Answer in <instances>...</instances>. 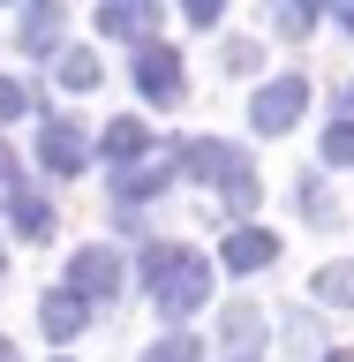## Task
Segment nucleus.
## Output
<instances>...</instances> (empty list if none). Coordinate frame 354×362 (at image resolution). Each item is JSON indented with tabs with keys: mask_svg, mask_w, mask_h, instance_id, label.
<instances>
[{
	"mask_svg": "<svg viewBox=\"0 0 354 362\" xmlns=\"http://www.w3.org/2000/svg\"><path fill=\"white\" fill-rule=\"evenodd\" d=\"M38 166L45 174H83L90 166V136L76 129V121H45L38 129Z\"/></svg>",
	"mask_w": 354,
	"mask_h": 362,
	"instance_id": "obj_6",
	"label": "nucleus"
},
{
	"mask_svg": "<svg viewBox=\"0 0 354 362\" xmlns=\"http://www.w3.org/2000/svg\"><path fill=\"white\" fill-rule=\"evenodd\" d=\"M271 30H279V38H309L317 8H309V0H279V8H271Z\"/></svg>",
	"mask_w": 354,
	"mask_h": 362,
	"instance_id": "obj_18",
	"label": "nucleus"
},
{
	"mask_svg": "<svg viewBox=\"0 0 354 362\" xmlns=\"http://www.w3.org/2000/svg\"><path fill=\"white\" fill-rule=\"evenodd\" d=\"M61 30H68L61 0H38V8H23V23H16V38H23V53H30V61H45V53L61 45Z\"/></svg>",
	"mask_w": 354,
	"mask_h": 362,
	"instance_id": "obj_9",
	"label": "nucleus"
},
{
	"mask_svg": "<svg viewBox=\"0 0 354 362\" xmlns=\"http://www.w3.org/2000/svg\"><path fill=\"white\" fill-rule=\"evenodd\" d=\"M83 325H90V310H83L68 287H53V294L38 302V332H45V339H76Z\"/></svg>",
	"mask_w": 354,
	"mask_h": 362,
	"instance_id": "obj_10",
	"label": "nucleus"
},
{
	"mask_svg": "<svg viewBox=\"0 0 354 362\" xmlns=\"http://www.w3.org/2000/svg\"><path fill=\"white\" fill-rule=\"evenodd\" d=\"M98 76H106V68L90 61L83 45H76V53H61V83H68V90H98Z\"/></svg>",
	"mask_w": 354,
	"mask_h": 362,
	"instance_id": "obj_19",
	"label": "nucleus"
},
{
	"mask_svg": "<svg viewBox=\"0 0 354 362\" xmlns=\"http://www.w3.org/2000/svg\"><path fill=\"white\" fill-rule=\"evenodd\" d=\"M339 23H347V30H354V0H347V8H339Z\"/></svg>",
	"mask_w": 354,
	"mask_h": 362,
	"instance_id": "obj_26",
	"label": "nucleus"
},
{
	"mask_svg": "<svg viewBox=\"0 0 354 362\" xmlns=\"http://www.w3.org/2000/svg\"><path fill=\"white\" fill-rule=\"evenodd\" d=\"M8 189H16V151L0 144V197H8Z\"/></svg>",
	"mask_w": 354,
	"mask_h": 362,
	"instance_id": "obj_25",
	"label": "nucleus"
},
{
	"mask_svg": "<svg viewBox=\"0 0 354 362\" xmlns=\"http://www.w3.org/2000/svg\"><path fill=\"white\" fill-rule=\"evenodd\" d=\"M98 38H136V45H151V38H158V0H106V8H98Z\"/></svg>",
	"mask_w": 354,
	"mask_h": 362,
	"instance_id": "obj_7",
	"label": "nucleus"
},
{
	"mask_svg": "<svg viewBox=\"0 0 354 362\" xmlns=\"http://www.w3.org/2000/svg\"><path fill=\"white\" fill-rule=\"evenodd\" d=\"M271 257H279V234H264V226H234L219 242V264L226 272H264Z\"/></svg>",
	"mask_w": 354,
	"mask_h": 362,
	"instance_id": "obj_8",
	"label": "nucleus"
},
{
	"mask_svg": "<svg viewBox=\"0 0 354 362\" xmlns=\"http://www.w3.org/2000/svg\"><path fill=\"white\" fill-rule=\"evenodd\" d=\"M234 362H264V355H234Z\"/></svg>",
	"mask_w": 354,
	"mask_h": 362,
	"instance_id": "obj_29",
	"label": "nucleus"
},
{
	"mask_svg": "<svg viewBox=\"0 0 354 362\" xmlns=\"http://www.w3.org/2000/svg\"><path fill=\"white\" fill-rule=\"evenodd\" d=\"M324 166H354V106H332L324 121Z\"/></svg>",
	"mask_w": 354,
	"mask_h": 362,
	"instance_id": "obj_17",
	"label": "nucleus"
},
{
	"mask_svg": "<svg viewBox=\"0 0 354 362\" xmlns=\"http://www.w3.org/2000/svg\"><path fill=\"white\" fill-rule=\"evenodd\" d=\"M166 181H174V158H151V166H121L113 189H121V204H136V197H158Z\"/></svg>",
	"mask_w": 354,
	"mask_h": 362,
	"instance_id": "obj_13",
	"label": "nucleus"
},
{
	"mask_svg": "<svg viewBox=\"0 0 354 362\" xmlns=\"http://www.w3.org/2000/svg\"><path fill=\"white\" fill-rule=\"evenodd\" d=\"M181 166H189L203 189H219V211H226V219H249V211L264 204V181H256L249 151H234V144H219V136H196V144L181 151Z\"/></svg>",
	"mask_w": 354,
	"mask_h": 362,
	"instance_id": "obj_2",
	"label": "nucleus"
},
{
	"mask_svg": "<svg viewBox=\"0 0 354 362\" xmlns=\"http://www.w3.org/2000/svg\"><path fill=\"white\" fill-rule=\"evenodd\" d=\"M302 106H309V76H271V83L256 90L249 121H256V136H287L294 121H302Z\"/></svg>",
	"mask_w": 354,
	"mask_h": 362,
	"instance_id": "obj_3",
	"label": "nucleus"
},
{
	"mask_svg": "<svg viewBox=\"0 0 354 362\" xmlns=\"http://www.w3.org/2000/svg\"><path fill=\"white\" fill-rule=\"evenodd\" d=\"M68 294H76V302H113V294H121V257H113L106 242H90V249H76V257H68Z\"/></svg>",
	"mask_w": 354,
	"mask_h": 362,
	"instance_id": "obj_4",
	"label": "nucleus"
},
{
	"mask_svg": "<svg viewBox=\"0 0 354 362\" xmlns=\"http://www.w3.org/2000/svg\"><path fill=\"white\" fill-rule=\"evenodd\" d=\"M136 90L151 98V106H181V53L174 45H136Z\"/></svg>",
	"mask_w": 354,
	"mask_h": 362,
	"instance_id": "obj_5",
	"label": "nucleus"
},
{
	"mask_svg": "<svg viewBox=\"0 0 354 362\" xmlns=\"http://www.w3.org/2000/svg\"><path fill=\"white\" fill-rule=\"evenodd\" d=\"M143 362H203V347H196L189 332H166L158 347H143Z\"/></svg>",
	"mask_w": 354,
	"mask_h": 362,
	"instance_id": "obj_20",
	"label": "nucleus"
},
{
	"mask_svg": "<svg viewBox=\"0 0 354 362\" xmlns=\"http://www.w3.org/2000/svg\"><path fill=\"white\" fill-rule=\"evenodd\" d=\"M294 197H302V219H309V226H332V219H339V197H332L317 174H294Z\"/></svg>",
	"mask_w": 354,
	"mask_h": 362,
	"instance_id": "obj_15",
	"label": "nucleus"
},
{
	"mask_svg": "<svg viewBox=\"0 0 354 362\" xmlns=\"http://www.w3.org/2000/svg\"><path fill=\"white\" fill-rule=\"evenodd\" d=\"M143 144H151V129H143V121H113V129L98 136V151H106L113 166H136V158H143Z\"/></svg>",
	"mask_w": 354,
	"mask_h": 362,
	"instance_id": "obj_14",
	"label": "nucleus"
},
{
	"mask_svg": "<svg viewBox=\"0 0 354 362\" xmlns=\"http://www.w3.org/2000/svg\"><path fill=\"white\" fill-rule=\"evenodd\" d=\"M23 113H30V83L0 76V121H23Z\"/></svg>",
	"mask_w": 354,
	"mask_h": 362,
	"instance_id": "obj_21",
	"label": "nucleus"
},
{
	"mask_svg": "<svg viewBox=\"0 0 354 362\" xmlns=\"http://www.w3.org/2000/svg\"><path fill=\"white\" fill-rule=\"evenodd\" d=\"M219 332H226V347H234V355H249V347H256V332H264V310H256V302H226Z\"/></svg>",
	"mask_w": 354,
	"mask_h": 362,
	"instance_id": "obj_12",
	"label": "nucleus"
},
{
	"mask_svg": "<svg viewBox=\"0 0 354 362\" xmlns=\"http://www.w3.org/2000/svg\"><path fill=\"white\" fill-rule=\"evenodd\" d=\"M0 362H16V347H8V339H0Z\"/></svg>",
	"mask_w": 354,
	"mask_h": 362,
	"instance_id": "obj_28",
	"label": "nucleus"
},
{
	"mask_svg": "<svg viewBox=\"0 0 354 362\" xmlns=\"http://www.w3.org/2000/svg\"><path fill=\"white\" fill-rule=\"evenodd\" d=\"M143 287H151L158 317H196L211 302V257L189 242H143Z\"/></svg>",
	"mask_w": 354,
	"mask_h": 362,
	"instance_id": "obj_1",
	"label": "nucleus"
},
{
	"mask_svg": "<svg viewBox=\"0 0 354 362\" xmlns=\"http://www.w3.org/2000/svg\"><path fill=\"white\" fill-rule=\"evenodd\" d=\"M219 16H226L219 0H189V23H196V30H211V23H219Z\"/></svg>",
	"mask_w": 354,
	"mask_h": 362,
	"instance_id": "obj_24",
	"label": "nucleus"
},
{
	"mask_svg": "<svg viewBox=\"0 0 354 362\" xmlns=\"http://www.w3.org/2000/svg\"><path fill=\"white\" fill-rule=\"evenodd\" d=\"M219 61L234 68V76H249V68H256V45H249V38H226V53H219Z\"/></svg>",
	"mask_w": 354,
	"mask_h": 362,
	"instance_id": "obj_22",
	"label": "nucleus"
},
{
	"mask_svg": "<svg viewBox=\"0 0 354 362\" xmlns=\"http://www.w3.org/2000/svg\"><path fill=\"white\" fill-rule=\"evenodd\" d=\"M317 302H324V310H354V264H317Z\"/></svg>",
	"mask_w": 354,
	"mask_h": 362,
	"instance_id": "obj_16",
	"label": "nucleus"
},
{
	"mask_svg": "<svg viewBox=\"0 0 354 362\" xmlns=\"http://www.w3.org/2000/svg\"><path fill=\"white\" fill-rule=\"evenodd\" d=\"M8 226H16L23 242H45L53 234V204L30 197V189H8Z\"/></svg>",
	"mask_w": 354,
	"mask_h": 362,
	"instance_id": "obj_11",
	"label": "nucleus"
},
{
	"mask_svg": "<svg viewBox=\"0 0 354 362\" xmlns=\"http://www.w3.org/2000/svg\"><path fill=\"white\" fill-rule=\"evenodd\" d=\"M324 362H354V347H339V355H324Z\"/></svg>",
	"mask_w": 354,
	"mask_h": 362,
	"instance_id": "obj_27",
	"label": "nucleus"
},
{
	"mask_svg": "<svg viewBox=\"0 0 354 362\" xmlns=\"http://www.w3.org/2000/svg\"><path fill=\"white\" fill-rule=\"evenodd\" d=\"M287 347H294V355H309V347H317V325H309V317H294V325H287Z\"/></svg>",
	"mask_w": 354,
	"mask_h": 362,
	"instance_id": "obj_23",
	"label": "nucleus"
}]
</instances>
